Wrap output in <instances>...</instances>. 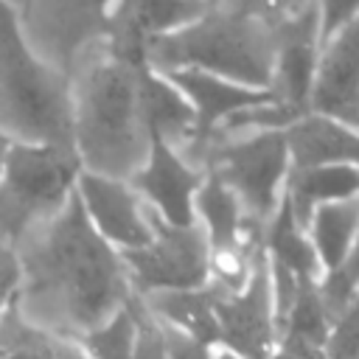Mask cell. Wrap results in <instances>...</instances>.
I'll return each instance as SVG.
<instances>
[{
  "label": "cell",
  "mask_w": 359,
  "mask_h": 359,
  "mask_svg": "<svg viewBox=\"0 0 359 359\" xmlns=\"http://www.w3.org/2000/svg\"><path fill=\"white\" fill-rule=\"evenodd\" d=\"M76 196L90 224L115 247H143L154 233V213L129 185V180L81 168L76 177Z\"/></svg>",
  "instance_id": "11"
},
{
  "label": "cell",
  "mask_w": 359,
  "mask_h": 359,
  "mask_svg": "<svg viewBox=\"0 0 359 359\" xmlns=\"http://www.w3.org/2000/svg\"><path fill=\"white\" fill-rule=\"evenodd\" d=\"M309 109L359 126V17L323 42Z\"/></svg>",
  "instance_id": "14"
},
{
  "label": "cell",
  "mask_w": 359,
  "mask_h": 359,
  "mask_svg": "<svg viewBox=\"0 0 359 359\" xmlns=\"http://www.w3.org/2000/svg\"><path fill=\"white\" fill-rule=\"evenodd\" d=\"M81 160L73 146L11 140L0 171V238L20 244L73 194Z\"/></svg>",
  "instance_id": "5"
},
{
  "label": "cell",
  "mask_w": 359,
  "mask_h": 359,
  "mask_svg": "<svg viewBox=\"0 0 359 359\" xmlns=\"http://www.w3.org/2000/svg\"><path fill=\"white\" fill-rule=\"evenodd\" d=\"M154 213V210H151ZM137 294L154 289H196L210 280V244L199 222L168 224L154 213V233L143 247L121 250Z\"/></svg>",
  "instance_id": "7"
},
{
  "label": "cell",
  "mask_w": 359,
  "mask_h": 359,
  "mask_svg": "<svg viewBox=\"0 0 359 359\" xmlns=\"http://www.w3.org/2000/svg\"><path fill=\"white\" fill-rule=\"evenodd\" d=\"M11 140H14V137H11V135H8V132L0 126V171H3V160H6V151H8Z\"/></svg>",
  "instance_id": "30"
},
{
  "label": "cell",
  "mask_w": 359,
  "mask_h": 359,
  "mask_svg": "<svg viewBox=\"0 0 359 359\" xmlns=\"http://www.w3.org/2000/svg\"><path fill=\"white\" fill-rule=\"evenodd\" d=\"M163 325V342H165V359H213V345H208L205 339L185 334L174 325Z\"/></svg>",
  "instance_id": "27"
},
{
  "label": "cell",
  "mask_w": 359,
  "mask_h": 359,
  "mask_svg": "<svg viewBox=\"0 0 359 359\" xmlns=\"http://www.w3.org/2000/svg\"><path fill=\"white\" fill-rule=\"evenodd\" d=\"M146 62L163 73L196 67L250 87H269L272 28L227 6H210L191 22L149 39Z\"/></svg>",
  "instance_id": "4"
},
{
  "label": "cell",
  "mask_w": 359,
  "mask_h": 359,
  "mask_svg": "<svg viewBox=\"0 0 359 359\" xmlns=\"http://www.w3.org/2000/svg\"><path fill=\"white\" fill-rule=\"evenodd\" d=\"M171 81L185 93V98L194 107L196 115V126L188 143L177 146L191 163L196 160V154L202 151V146L216 135V129L238 109L252 107L258 101L272 98L275 93L269 87H250L208 70H196V67H180V70H168Z\"/></svg>",
  "instance_id": "13"
},
{
  "label": "cell",
  "mask_w": 359,
  "mask_h": 359,
  "mask_svg": "<svg viewBox=\"0 0 359 359\" xmlns=\"http://www.w3.org/2000/svg\"><path fill=\"white\" fill-rule=\"evenodd\" d=\"M140 65L98 42L73 67V146L81 168L126 180L143 163L149 129L137 93Z\"/></svg>",
  "instance_id": "2"
},
{
  "label": "cell",
  "mask_w": 359,
  "mask_h": 359,
  "mask_svg": "<svg viewBox=\"0 0 359 359\" xmlns=\"http://www.w3.org/2000/svg\"><path fill=\"white\" fill-rule=\"evenodd\" d=\"M202 3H205V6H219L222 0H202Z\"/></svg>",
  "instance_id": "33"
},
{
  "label": "cell",
  "mask_w": 359,
  "mask_h": 359,
  "mask_svg": "<svg viewBox=\"0 0 359 359\" xmlns=\"http://www.w3.org/2000/svg\"><path fill=\"white\" fill-rule=\"evenodd\" d=\"M356 227H359V196L339 199V202H323L311 210L306 230L314 244L323 275L342 266V261L348 258V252L353 247Z\"/></svg>",
  "instance_id": "21"
},
{
  "label": "cell",
  "mask_w": 359,
  "mask_h": 359,
  "mask_svg": "<svg viewBox=\"0 0 359 359\" xmlns=\"http://www.w3.org/2000/svg\"><path fill=\"white\" fill-rule=\"evenodd\" d=\"M17 252L22 261L17 306L45 331L79 337L135 292L121 250L90 224L76 188L17 244Z\"/></svg>",
  "instance_id": "1"
},
{
  "label": "cell",
  "mask_w": 359,
  "mask_h": 359,
  "mask_svg": "<svg viewBox=\"0 0 359 359\" xmlns=\"http://www.w3.org/2000/svg\"><path fill=\"white\" fill-rule=\"evenodd\" d=\"M334 314L320 292V278H303L286 314L278 323V339H303L325 348Z\"/></svg>",
  "instance_id": "22"
},
{
  "label": "cell",
  "mask_w": 359,
  "mask_h": 359,
  "mask_svg": "<svg viewBox=\"0 0 359 359\" xmlns=\"http://www.w3.org/2000/svg\"><path fill=\"white\" fill-rule=\"evenodd\" d=\"M137 93H140V112L146 121L149 135H163L174 146L191 140L196 115L185 93L171 81L168 73L143 62L137 67Z\"/></svg>",
  "instance_id": "17"
},
{
  "label": "cell",
  "mask_w": 359,
  "mask_h": 359,
  "mask_svg": "<svg viewBox=\"0 0 359 359\" xmlns=\"http://www.w3.org/2000/svg\"><path fill=\"white\" fill-rule=\"evenodd\" d=\"M140 297L160 323L174 325L219 348V323L213 309V292L208 283L196 289H154L143 292Z\"/></svg>",
  "instance_id": "19"
},
{
  "label": "cell",
  "mask_w": 359,
  "mask_h": 359,
  "mask_svg": "<svg viewBox=\"0 0 359 359\" xmlns=\"http://www.w3.org/2000/svg\"><path fill=\"white\" fill-rule=\"evenodd\" d=\"M8 3H14V6H22V3H25V0H8Z\"/></svg>",
  "instance_id": "34"
},
{
  "label": "cell",
  "mask_w": 359,
  "mask_h": 359,
  "mask_svg": "<svg viewBox=\"0 0 359 359\" xmlns=\"http://www.w3.org/2000/svg\"><path fill=\"white\" fill-rule=\"evenodd\" d=\"M22 283V261L14 244L0 238V311L17 300Z\"/></svg>",
  "instance_id": "29"
},
{
  "label": "cell",
  "mask_w": 359,
  "mask_h": 359,
  "mask_svg": "<svg viewBox=\"0 0 359 359\" xmlns=\"http://www.w3.org/2000/svg\"><path fill=\"white\" fill-rule=\"evenodd\" d=\"M208 286L213 292L219 348H227L244 359H266L278 342V320L264 244H255L247 280L238 289H219L210 280Z\"/></svg>",
  "instance_id": "9"
},
{
  "label": "cell",
  "mask_w": 359,
  "mask_h": 359,
  "mask_svg": "<svg viewBox=\"0 0 359 359\" xmlns=\"http://www.w3.org/2000/svg\"><path fill=\"white\" fill-rule=\"evenodd\" d=\"M140 199L168 224H194V196L205 180V168L191 163L163 135H149L143 163L126 177Z\"/></svg>",
  "instance_id": "10"
},
{
  "label": "cell",
  "mask_w": 359,
  "mask_h": 359,
  "mask_svg": "<svg viewBox=\"0 0 359 359\" xmlns=\"http://www.w3.org/2000/svg\"><path fill=\"white\" fill-rule=\"evenodd\" d=\"M306 3H309V0H222L219 6H227V8H233V11H241V14H247V17L261 20V22H266V25H275V22H280L283 17L300 11Z\"/></svg>",
  "instance_id": "26"
},
{
  "label": "cell",
  "mask_w": 359,
  "mask_h": 359,
  "mask_svg": "<svg viewBox=\"0 0 359 359\" xmlns=\"http://www.w3.org/2000/svg\"><path fill=\"white\" fill-rule=\"evenodd\" d=\"M137 311H140V294L132 292L129 300L118 306L109 317L81 331L76 337L79 345L87 351L90 359H132L137 339Z\"/></svg>",
  "instance_id": "23"
},
{
  "label": "cell",
  "mask_w": 359,
  "mask_h": 359,
  "mask_svg": "<svg viewBox=\"0 0 359 359\" xmlns=\"http://www.w3.org/2000/svg\"><path fill=\"white\" fill-rule=\"evenodd\" d=\"M356 286H359V227H356L353 247H351L348 258L342 261V266H337L334 272L320 278V292H323V297H325V303H328L334 317L348 303V297L353 294Z\"/></svg>",
  "instance_id": "25"
},
{
  "label": "cell",
  "mask_w": 359,
  "mask_h": 359,
  "mask_svg": "<svg viewBox=\"0 0 359 359\" xmlns=\"http://www.w3.org/2000/svg\"><path fill=\"white\" fill-rule=\"evenodd\" d=\"M320 20V39L325 42L334 36L342 25L359 17V0H311Z\"/></svg>",
  "instance_id": "28"
},
{
  "label": "cell",
  "mask_w": 359,
  "mask_h": 359,
  "mask_svg": "<svg viewBox=\"0 0 359 359\" xmlns=\"http://www.w3.org/2000/svg\"><path fill=\"white\" fill-rule=\"evenodd\" d=\"M118 0H25L20 20L34 50L65 73L107 39Z\"/></svg>",
  "instance_id": "8"
},
{
  "label": "cell",
  "mask_w": 359,
  "mask_h": 359,
  "mask_svg": "<svg viewBox=\"0 0 359 359\" xmlns=\"http://www.w3.org/2000/svg\"><path fill=\"white\" fill-rule=\"evenodd\" d=\"M328 359H359V286L337 311L325 342Z\"/></svg>",
  "instance_id": "24"
},
{
  "label": "cell",
  "mask_w": 359,
  "mask_h": 359,
  "mask_svg": "<svg viewBox=\"0 0 359 359\" xmlns=\"http://www.w3.org/2000/svg\"><path fill=\"white\" fill-rule=\"evenodd\" d=\"M261 244L272 264L286 266L297 278H320L323 275L314 244L309 238V230L297 222L286 191L280 194V202L272 210V216L261 224Z\"/></svg>",
  "instance_id": "20"
},
{
  "label": "cell",
  "mask_w": 359,
  "mask_h": 359,
  "mask_svg": "<svg viewBox=\"0 0 359 359\" xmlns=\"http://www.w3.org/2000/svg\"><path fill=\"white\" fill-rule=\"evenodd\" d=\"M199 168L219 174L241 199L250 222L264 224L280 202L292 160L283 129H255L213 137L194 160Z\"/></svg>",
  "instance_id": "6"
},
{
  "label": "cell",
  "mask_w": 359,
  "mask_h": 359,
  "mask_svg": "<svg viewBox=\"0 0 359 359\" xmlns=\"http://www.w3.org/2000/svg\"><path fill=\"white\" fill-rule=\"evenodd\" d=\"M283 191L292 202L297 222L306 227L317 205L359 196V165L325 163V165H309V168H289Z\"/></svg>",
  "instance_id": "18"
},
{
  "label": "cell",
  "mask_w": 359,
  "mask_h": 359,
  "mask_svg": "<svg viewBox=\"0 0 359 359\" xmlns=\"http://www.w3.org/2000/svg\"><path fill=\"white\" fill-rule=\"evenodd\" d=\"M286 146L292 168L325 165V163H351L359 165V126H351L339 118L323 112H303L286 129Z\"/></svg>",
  "instance_id": "16"
},
{
  "label": "cell",
  "mask_w": 359,
  "mask_h": 359,
  "mask_svg": "<svg viewBox=\"0 0 359 359\" xmlns=\"http://www.w3.org/2000/svg\"><path fill=\"white\" fill-rule=\"evenodd\" d=\"M0 126L17 140L73 146L70 73L34 50L8 0H0Z\"/></svg>",
  "instance_id": "3"
},
{
  "label": "cell",
  "mask_w": 359,
  "mask_h": 359,
  "mask_svg": "<svg viewBox=\"0 0 359 359\" xmlns=\"http://www.w3.org/2000/svg\"><path fill=\"white\" fill-rule=\"evenodd\" d=\"M213 359H244V356H238V353H233V351H227V348H216V351H213Z\"/></svg>",
  "instance_id": "32"
},
{
  "label": "cell",
  "mask_w": 359,
  "mask_h": 359,
  "mask_svg": "<svg viewBox=\"0 0 359 359\" xmlns=\"http://www.w3.org/2000/svg\"><path fill=\"white\" fill-rule=\"evenodd\" d=\"M205 8L210 6L202 0H118L104 45L126 62H146L149 39L191 22Z\"/></svg>",
  "instance_id": "15"
},
{
  "label": "cell",
  "mask_w": 359,
  "mask_h": 359,
  "mask_svg": "<svg viewBox=\"0 0 359 359\" xmlns=\"http://www.w3.org/2000/svg\"><path fill=\"white\" fill-rule=\"evenodd\" d=\"M272 28V79L269 90L297 112H309L311 87L320 62V20L309 0L300 11L283 17Z\"/></svg>",
  "instance_id": "12"
},
{
  "label": "cell",
  "mask_w": 359,
  "mask_h": 359,
  "mask_svg": "<svg viewBox=\"0 0 359 359\" xmlns=\"http://www.w3.org/2000/svg\"><path fill=\"white\" fill-rule=\"evenodd\" d=\"M266 359H303V356H297V353H292V351H283V348H272V353L266 356Z\"/></svg>",
  "instance_id": "31"
}]
</instances>
